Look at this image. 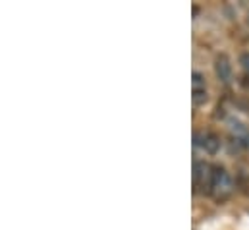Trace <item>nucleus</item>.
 <instances>
[{
	"mask_svg": "<svg viewBox=\"0 0 249 230\" xmlns=\"http://www.w3.org/2000/svg\"><path fill=\"white\" fill-rule=\"evenodd\" d=\"M214 74L218 77V81H222L224 85L230 83L232 79V62L226 55H218L214 60Z\"/></svg>",
	"mask_w": 249,
	"mask_h": 230,
	"instance_id": "nucleus-5",
	"label": "nucleus"
},
{
	"mask_svg": "<svg viewBox=\"0 0 249 230\" xmlns=\"http://www.w3.org/2000/svg\"><path fill=\"white\" fill-rule=\"evenodd\" d=\"M207 99H209V95H207L205 76L201 72H193L191 74V101L195 107H201L207 103Z\"/></svg>",
	"mask_w": 249,
	"mask_h": 230,
	"instance_id": "nucleus-3",
	"label": "nucleus"
},
{
	"mask_svg": "<svg viewBox=\"0 0 249 230\" xmlns=\"http://www.w3.org/2000/svg\"><path fill=\"white\" fill-rule=\"evenodd\" d=\"M209 176H211V167L203 161L193 163V188L195 192L199 188H209Z\"/></svg>",
	"mask_w": 249,
	"mask_h": 230,
	"instance_id": "nucleus-4",
	"label": "nucleus"
},
{
	"mask_svg": "<svg viewBox=\"0 0 249 230\" xmlns=\"http://www.w3.org/2000/svg\"><path fill=\"white\" fill-rule=\"evenodd\" d=\"M240 62H242V68H244L246 76H249V53H244L242 58H240Z\"/></svg>",
	"mask_w": 249,
	"mask_h": 230,
	"instance_id": "nucleus-6",
	"label": "nucleus"
},
{
	"mask_svg": "<svg viewBox=\"0 0 249 230\" xmlns=\"http://www.w3.org/2000/svg\"><path fill=\"white\" fill-rule=\"evenodd\" d=\"M234 190L232 184V176L230 172L222 167V165H213L211 167V176H209V188L207 192L214 197V199H226Z\"/></svg>",
	"mask_w": 249,
	"mask_h": 230,
	"instance_id": "nucleus-1",
	"label": "nucleus"
},
{
	"mask_svg": "<svg viewBox=\"0 0 249 230\" xmlns=\"http://www.w3.org/2000/svg\"><path fill=\"white\" fill-rule=\"evenodd\" d=\"M248 21H249V19H248Z\"/></svg>",
	"mask_w": 249,
	"mask_h": 230,
	"instance_id": "nucleus-8",
	"label": "nucleus"
},
{
	"mask_svg": "<svg viewBox=\"0 0 249 230\" xmlns=\"http://www.w3.org/2000/svg\"><path fill=\"white\" fill-rule=\"evenodd\" d=\"M238 143H242L244 147H249V130L246 132V134H244V137H242V139H240Z\"/></svg>",
	"mask_w": 249,
	"mask_h": 230,
	"instance_id": "nucleus-7",
	"label": "nucleus"
},
{
	"mask_svg": "<svg viewBox=\"0 0 249 230\" xmlns=\"http://www.w3.org/2000/svg\"><path fill=\"white\" fill-rule=\"evenodd\" d=\"M193 143H195V147H201L209 155H216L220 151V145H222L220 137L213 132H195Z\"/></svg>",
	"mask_w": 249,
	"mask_h": 230,
	"instance_id": "nucleus-2",
	"label": "nucleus"
}]
</instances>
